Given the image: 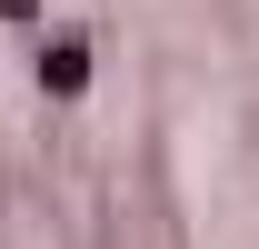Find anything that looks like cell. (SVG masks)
I'll use <instances>...</instances> for the list:
<instances>
[{
  "label": "cell",
  "instance_id": "obj_1",
  "mask_svg": "<svg viewBox=\"0 0 259 249\" xmlns=\"http://www.w3.org/2000/svg\"><path fill=\"white\" fill-rule=\"evenodd\" d=\"M80 60H90L80 40H50V60H40V80H50V90H80Z\"/></svg>",
  "mask_w": 259,
  "mask_h": 249
},
{
  "label": "cell",
  "instance_id": "obj_2",
  "mask_svg": "<svg viewBox=\"0 0 259 249\" xmlns=\"http://www.w3.org/2000/svg\"><path fill=\"white\" fill-rule=\"evenodd\" d=\"M0 10H30V0H0Z\"/></svg>",
  "mask_w": 259,
  "mask_h": 249
}]
</instances>
